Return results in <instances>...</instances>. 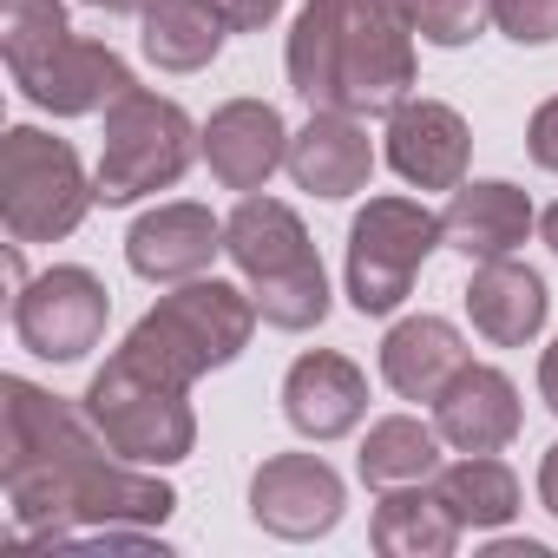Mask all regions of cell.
Instances as JSON below:
<instances>
[{
	"label": "cell",
	"instance_id": "obj_23",
	"mask_svg": "<svg viewBox=\"0 0 558 558\" xmlns=\"http://www.w3.org/2000/svg\"><path fill=\"white\" fill-rule=\"evenodd\" d=\"M440 427L434 421H414V414H381L368 434H362V453H355V473L368 493H395V486H421L434 480L447 460H440Z\"/></svg>",
	"mask_w": 558,
	"mask_h": 558
},
{
	"label": "cell",
	"instance_id": "obj_3",
	"mask_svg": "<svg viewBox=\"0 0 558 558\" xmlns=\"http://www.w3.org/2000/svg\"><path fill=\"white\" fill-rule=\"evenodd\" d=\"M0 53H8L14 86L53 112V119H86L106 112L119 93H132V66L106 40H80L60 0H0Z\"/></svg>",
	"mask_w": 558,
	"mask_h": 558
},
{
	"label": "cell",
	"instance_id": "obj_28",
	"mask_svg": "<svg viewBox=\"0 0 558 558\" xmlns=\"http://www.w3.org/2000/svg\"><path fill=\"white\" fill-rule=\"evenodd\" d=\"M217 14L230 21V34H263L276 14H283V0H217Z\"/></svg>",
	"mask_w": 558,
	"mask_h": 558
},
{
	"label": "cell",
	"instance_id": "obj_24",
	"mask_svg": "<svg viewBox=\"0 0 558 558\" xmlns=\"http://www.w3.org/2000/svg\"><path fill=\"white\" fill-rule=\"evenodd\" d=\"M434 493L466 532H499L519 519V473L499 453H460L453 466L434 473Z\"/></svg>",
	"mask_w": 558,
	"mask_h": 558
},
{
	"label": "cell",
	"instance_id": "obj_2",
	"mask_svg": "<svg viewBox=\"0 0 558 558\" xmlns=\"http://www.w3.org/2000/svg\"><path fill=\"white\" fill-rule=\"evenodd\" d=\"M414 40L408 0H310L290 27L283 73L310 112L388 119L414 99Z\"/></svg>",
	"mask_w": 558,
	"mask_h": 558
},
{
	"label": "cell",
	"instance_id": "obj_27",
	"mask_svg": "<svg viewBox=\"0 0 558 558\" xmlns=\"http://www.w3.org/2000/svg\"><path fill=\"white\" fill-rule=\"evenodd\" d=\"M525 151H532L538 171H558V93L532 112V125H525Z\"/></svg>",
	"mask_w": 558,
	"mask_h": 558
},
{
	"label": "cell",
	"instance_id": "obj_25",
	"mask_svg": "<svg viewBox=\"0 0 558 558\" xmlns=\"http://www.w3.org/2000/svg\"><path fill=\"white\" fill-rule=\"evenodd\" d=\"M408 21H414V34L427 40V47H466V40H480L486 34V21H493V0H408Z\"/></svg>",
	"mask_w": 558,
	"mask_h": 558
},
{
	"label": "cell",
	"instance_id": "obj_11",
	"mask_svg": "<svg viewBox=\"0 0 558 558\" xmlns=\"http://www.w3.org/2000/svg\"><path fill=\"white\" fill-rule=\"evenodd\" d=\"M342 512H349V486L323 453H269L250 480V519L269 538H290V545L323 538L342 525Z\"/></svg>",
	"mask_w": 558,
	"mask_h": 558
},
{
	"label": "cell",
	"instance_id": "obj_15",
	"mask_svg": "<svg viewBox=\"0 0 558 558\" xmlns=\"http://www.w3.org/2000/svg\"><path fill=\"white\" fill-rule=\"evenodd\" d=\"M283 421H290L303 440H316V447L355 434V427L368 421V375H362L349 355H336V349L296 355L290 375H283Z\"/></svg>",
	"mask_w": 558,
	"mask_h": 558
},
{
	"label": "cell",
	"instance_id": "obj_33",
	"mask_svg": "<svg viewBox=\"0 0 558 558\" xmlns=\"http://www.w3.org/2000/svg\"><path fill=\"white\" fill-rule=\"evenodd\" d=\"M538 236H545V250H551V256H558V204H551V210H545V217H538Z\"/></svg>",
	"mask_w": 558,
	"mask_h": 558
},
{
	"label": "cell",
	"instance_id": "obj_26",
	"mask_svg": "<svg viewBox=\"0 0 558 558\" xmlns=\"http://www.w3.org/2000/svg\"><path fill=\"white\" fill-rule=\"evenodd\" d=\"M493 27L519 47H551L558 40V0H493Z\"/></svg>",
	"mask_w": 558,
	"mask_h": 558
},
{
	"label": "cell",
	"instance_id": "obj_8",
	"mask_svg": "<svg viewBox=\"0 0 558 558\" xmlns=\"http://www.w3.org/2000/svg\"><path fill=\"white\" fill-rule=\"evenodd\" d=\"M99 184L86 178L80 151L40 125H8L0 138V223L8 243H60L86 223Z\"/></svg>",
	"mask_w": 558,
	"mask_h": 558
},
{
	"label": "cell",
	"instance_id": "obj_16",
	"mask_svg": "<svg viewBox=\"0 0 558 558\" xmlns=\"http://www.w3.org/2000/svg\"><path fill=\"white\" fill-rule=\"evenodd\" d=\"M434 427L453 453H506L525 427L519 388L493 362H466L440 395H434Z\"/></svg>",
	"mask_w": 558,
	"mask_h": 558
},
{
	"label": "cell",
	"instance_id": "obj_32",
	"mask_svg": "<svg viewBox=\"0 0 558 558\" xmlns=\"http://www.w3.org/2000/svg\"><path fill=\"white\" fill-rule=\"evenodd\" d=\"M80 8H99V14H145L151 0H80Z\"/></svg>",
	"mask_w": 558,
	"mask_h": 558
},
{
	"label": "cell",
	"instance_id": "obj_18",
	"mask_svg": "<svg viewBox=\"0 0 558 558\" xmlns=\"http://www.w3.org/2000/svg\"><path fill=\"white\" fill-rule=\"evenodd\" d=\"M545 316H551V290H545L538 269H525L512 256L473 263V276H466V323H473L480 342L525 349V342H538Z\"/></svg>",
	"mask_w": 558,
	"mask_h": 558
},
{
	"label": "cell",
	"instance_id": "obj_20",
	"mask_svg": "<svg viewBox=\"0 0 558 558\" xmlns=\"http://www.w3.org/2000/svg\"><path fill=\"white\" fill-rule=\"evenodd\" d=\"M466 336L447 323V316H401L388 336H381V381L401 395V401H427L466 368Z\"/></svg>",
	"mask_w": 558,
	"mask_h": 558
},
{
	"label": "cell",
	"instance_id": "obj_19",
	"mask_svg": "<svg viewBox=\"0 0 558 558\" xmlns=\"http://www.w3.org/2000/svg\"><path fill=\"white\" fill-rule=\"evenodd\" d=\"M440 230L447 243L466 256V263H493V256H512L532 230H538V210L519 184L506 178H466L447 210H440Z\"/></svg>",
	"mask_w": 558,
	"mask_h": 558
},
{
	"label": "cell",
	"instance_id": "obj_10",
	"mask_svg": "<svg viewBox=\"0 0 558 558\" xmlns=\"http://www.w3.org/2000/svg\"><path fill=\"white\" fill-rule=\"evenodd\" d=\"M106 323H112V290L86 263H53L27 290H14V336L27 355H40L53 368L86 362L106 342Z\"/></svg>",
	"mask_w": 558,
	"mask_h": 558
},
{
	"label": "cell",
	"instance_id": "obj_30",
	"mask_svg": "<svg viewBox=\"0 0 558 558\" xmlns=\"http://www.w3.org/2000/svg\"><path fill=\"white\" fill-rule=\"evenodd\" d=\"M538 395H545V408L558 414V342L538 355Z\"/></svg>",
	"mask_w": 558,
	"mask_h": 558
},
{
	"label": "cell",
	"instance_id": "obj_4",
	"mask_svg": "<svg viewBox=\"0 0 558 558\" xmlns=\"http://www.w3.org/2000/svg\"><path fill=\"white\" fill-rule=\"evenodd\" d=\"M223 256L236 263V276L256 296V316L283 336H310L329 323V269L303 230V217L283 197H256L243 191V204L223 217Z\"/></svg>",
	"mask_w": 558,
	"mask_h": 558
},
{
	"label": "cell",
	"instance_id": "obj_6",
	"mask_svg": "<svg viewBox=\"0 0 558 558\" xmlns=\"http://www.w3.org/2000/svg\"><path fill=\"white\" fill-rule=\"evenodd\" d=\"M191 158H204V125H191V112L151 86H132L106 106V145H99V204L125 210L151 191H178Z\"/></svg>",
	"mask_w": 558,
	"mask_h": 558
},
{
	"label": "cell",
	"instance_id": "obj_17",
	"mask_svg": "<svg viewBox=\"0 0 558 558\" xmlns=\"http://www.w3.org/2000/svg\"><path fill=\"white\" fill-rule=\"evenodd\" d=\"M375 165H381V151H375V138H368L362 119H349V112H310V125L290 138V165L283 171L296 178V191H310L323 204H342V197L368 191Z\"/></svg>",
	"mask_w": 558,
	"mask_h": 558
},
{
	"label": "cell",
	"instance_id": "obj_9",
	"mask_svg": "<svg viewBox=\"0 0 558 558\" xmlns=\"http://www.w3.org/2000/svg\"><path fill=\"white\" fill-rule=\"evenodd\" d=\"M447 243L440 210H427L421 197H368L349 223V263H342V283L355 316H395L414 296V276L421 263Z\"/></svg>",
	"mask_w": 558,
	"mask_h": 558
},
{
	"label": "cell",
	"instance_id": "obj_13",
	"mask_svg": "<svg viewBox=\"0 0 558 558\" xmlns=\"http://www.w3.org/2000/svg\"><path fill=\"white\" fill-rule=\"evenodd\" d=\"M290 125L269 99H223L204 119V165L223 191H263L290 165Z\"/></svg>",
	"mask_w": 558,
	"mask_h": 558
},
{
	"label": "cell",
	"instance_id": "obj_5",
	"mask_svg": "<svg viewBox=\"0 0 558 558\" xmlns=\"http://www.w3.org/2000/svg\"><path fill=\"white\" fill-rule=\"evenodd\" d=\"M86 421L99 427V440L132 460V466H178L197 447V414H191V381H178L171 368H158L151 355H138L132 342H119L106 355V368L86 381L80 395Z\"/></svg>",
	"mask_w": 558,
	"mask_h": 558
},
{
	"label": "cell",
	"instance_id": "obj_31",
	"mask_svg": "<svg viewBox=\"0 0 558 558\" xmlns=\"http://www.w3.org/2000/svg\"><path fill=\"white\" fill-rule=\"evenodd\" d=\"M493 558H545V545H532V538H499Z\"/></svg>",
	"mask_w": 558,
	"mask_h": 558
},
{
	"label": "cell",
	"instance_id": "obj_1",
	"mask_svg": "<svg viewBox=\"0 0 558 558\" xmlns=\"http://www.w3.org/2000/svg\"><path fill=\"white\" fill-rule=\"evenodd\" d=\"M0 486L14 538L40 545H73L80 532L112 525H165L178 512V493L158 480V466L119 460L86 408L34 388L27 375L0 381Z\"/></svg>",
	"mask_w": 558,
	"mask_h": 558
},
{
	"label": "cell",
	"instance_id": "obj_14",
	"mask_svg": "<svg viewBox=\"0 0 558 558\" xmlns=\"http://www.w3.org/2000/svg\"><path fill=\"white\" fill-rule=\"evenodd\" d=\"M223 256V217H210L204 204L178 197V204H151L132 230H125V263L132 276L171 290V283H191L210 263Z\"/></svg>",
	"mask_w": 558,
	"mask_h": 558
},
{
	"label": "cell",
	"instance_id": "obj_21",
	"mask_svg": "<svg viewBox=\"0 0 558 558\" xmlns=\"http://www.w3.org/2000/svg\"><path fill=\"white\" fill-rule=\"evenodd\" d=\"M460 532H466V525L447 512V499L434 493V480H421V486H395V493H375L368 538H375L381 558H453Z\"/></svg>",
	"mask_w": 558,
	"mask_h": 558
},
{
	"label": "cell",
	"instance_id": "obj_12",
	"mask_svg": "<svg viewBox=\"0 0 558 558\" xmlns=\"http://www.w3.org/2000/svg\"><path fill=\"white\" fill-rule=\"evenodd\" d=\"M381 158L395 165L401 184L414 191H460L466 184V158H473V132L453 106L440 99H401L388 112L381 132Z\"/></svg>",
	"mask_w": 558,
	"mask_h": 558
},
{
	"label": "cell",
	"instance_id": "obj_29",
	"mask_svg": "<svg viewBox=\"0 0 558 558\" xmlns=\"http://www.w3.org/2000/svg\"><path fill=\"white\" fill-rule=\"evenodd\" d=\"M538 506L558 519V440L545 447V460H538Z\"/></svg>",
	"mask_w": 558,
	"mask_h": 558
},
{
	"label": "cell",
	"instance_id": "obj_22",
	"mask_svg": "<svg viewBox=\"0 0 558 558\" xmlns=\"http://www.w3.org/2000/svg\"><path fill=\"white\" fill-rule=\"evenodd\" d=\"M230 40L217 0H151L138 14V47L158 73H204Z\"/></svg>",
	"mask_w": 558,
	"mask_h": 558
},
{
	"label": "cell",
	"instance_id": "obj_7",
	"mask_svg": "<svg viewBox=\"0 0 558 558\" xmlns=\"http://www.w3.org/2000/svg\"><path fill=\"white\" fill-rule=\"evenodd\" d=\"M256 296L223 283V276H191V283H171V296H158L138 323H132V349L151 355L158 368H171L178 381H197L210 368H230L250 336H256Z\"/></svg>",
	"mask_w": 558,
	"mask_h": 558
}]
</instances>
